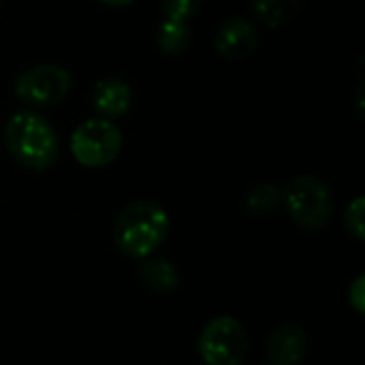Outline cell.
I'll return each mask as SVG.
<instances>
[{
  "label": "cell",
  "instance_id": "obj_1",
  "mask_svg": "<svg viewBox=\"0 0 365 365\" xmlns=\"http://www.w3.org/2000/svg\"><path fill=\"white\" fill-rule=\"evenodd\" d=\"M4 141L11 156L30 171H47L58 163L60 137L38 111H15L4 126Z\"/></svg>",
  "mask_w": 365,
  "mask_h": 365
},
{
  "label": "cell",
  "instance_id": "obj_2",
  "mask_svg": "<svg viewBox=\"0 0 365 365\" xmlns=\"http://www.w3.org/2000/svg\"><path fill=\"white\" fill-rule=\"evenodd\" d=\"M169 214L156 201H133L113 222V244L130 259L152 257L169 235Z\"/></svg>",
  "mask_w": 365,
  "mask_h": 365
},
{
  "label": "cell",
  "instance_id": "obj_3",
  "mask_svg": "<svg viewBox=\"0 0 365 365\" xmlns=\"http://www.w3.org/2000/svg\"><path fill=\"white\" fill-rule=\"evenodd\" d=\"M282 203L289 216L306 231H323L334 216L329 186L317 175H297L282 188Z\"/></svg>",
  "mask_w": 365,
  "mask_h": 365
},
{
  "label": "cell",
  "instance_id": "obj_4",
  "mask_svg": "<svg viewBox=\"0 0 365 365\" xmlns=\"http://www.w3.org/2000/svg\"><path fill=\"white\" fill-rule=\"evenodd\" d=\"M122 145L124 137L120 126L105 118L86 120L71 135V154L79 165L88 169L111 165L120 156Z\"/></svg>",
  "mask_w": 365,
  "mask_h": 365
},
{
  "label": "cell",
  "instance_id": "obj_5",
  "mask_svg": "<svg viewBox=\"0 0 365 365\" xmlns=\"http://www.w3.org/2000/svg\"><path fill=\"white\" fill-rule=\"evenodd\" d=\"M197 351L205 365H244L248 357V331L235 317H216L201 329Z\"/></svg>",
  "mask_w": 365,
  "mask_h": 365
},
{
  "label": "cell",
  "instance_id": "obj_6",
  "mask_svg": "<svg viewBox=\"0 0 365 365\" xmlns=\"http://www.w3.org/2000/svg\"><path fill=\"white\" fill-rule=\"evenodd\" d=\"M73 75L60 64H36L15 79V96L30 107H51L66 98Z\"/></svg>",
  "mask_w": 365,
  "mask_h": 365
},
{
  "label": "cell",
  "instance_id": "obj_7",
  "mask_svg": "<svg viewBox=\"0 0 365 365\" xmlns=\"http://www.w3.org/2000/svg\"><path fill=\"white\" fill-rule=\"evenodd\" d=\"M259 41L261 36L257 26L250 19L235 15L218 26L214 34V49L225 60H246L257 51Z\"/></svg>",
  "mask_w": 365,
  "mask_h": 365
},
{
  "label": "cell",
  "instance_id": "obj_8",
  "mask_svg": "<svg viewBox=\"0 0 365 365\" xmlns=\"http://www.w3.org/2000/svg\"><path fill=\"white\" fill-rule=\"evenodd\" d=\"M308 353L306 329L297 323H284L276 327L267 338L269 365H299Z\"/></svg>",
  "mask_w": 365,
  "mask_h": 365
},
{
  "label": "cell",
  "instance_id": "obj_9",
  "mask_svg": "<svg viewBox=\"0 0 365 365\" xmlns=\"http://www.w3.org/2000/svg\"><path fill=\"white\" fill-rule=\"evenodd\" d=\"M130 103H133L130 86L120 77H103L96 81L92 90V107L98 113V118L118 120L126 115Z\"/></svg>",
  "mask_w": 365,
  "mask_h": 365
},
{
  "label": "cell",
  "instance_id": "obj_10",
  "mask_svg": "<svg viewBox=\"0 0 365 365\" xmlns=\"http://www.w3.org/2000/svg\"><path fill=\"white\" fill-rule=\"evenodd\" d=\"M139 278L154 293H171L180 284V272H178V267L169 259H160V257L141 259Z\"/></svg>",
  "mask_w": 365,
  "mask_h": 365
},
{
  "label": "cell",
  "instance_id": "obj_11",
  "mask_svg": "<svg viewBox=\"0 0 365 365\" xmlns=\"http://www.w3.org/2000/svg\"><path fill=\"white\" fill-rule=\"evenodd\" d=\"M156 43L163 53L167 56H182L188 51L192 43V30L190 21H180V19H167L163 17L158 30H156Z\"/></svg>",
  "mask_w": 365,
  "mask_h": 365
},
{
  "label": "cell",
  "instance_id": "obj_12",
  "mask_svg": "<svg viewBox=\"0 0 365 365\" xmlns=\"http://www.w3.org/2000/svg\"><path fill=\"white\" fill-rule=\"evenodd\" d=\"M250 2H252V13L267 28L287 26L299 15L304 6V0H250Z\"/></svg>",
  "mask_w": 365,
  "mask_h": 365
},
{
  "label": "cell",
  "instance_id": "obj_13",
  "mask_svg": "<svg viewBox=\"0 0 365 365\" xmlns=\"http://www.w3.org/2000/svg\"><path fill=\"white\" fill-rule=\"evenodd\" d=\"M280 203H282V195H280L278 186L269 184V182L252 186L246 195V210L255 216L274 214L280 207Z\"/></svg>",
  "mask_w": 365,
  "mask_h": 365
},
{
  "label": "cell",
  "instance_id": "obj_14",
  "mask_svg": "<svg viewBox=\"0 0 365 365\" xmlns=\"http://www.w3.org/2000/svg\"><path fill=\"white\" fill-rule=\"evenodd\" d=\"M203 0H160V11L167 19H180V21H190Z\"/></svg>",
  "mask_w": 365,
  "mask_h": 365
},
{
  "label": "cell",
  "instance_id": "obj_15",
  "mask_svg": "<svg viewBox=\"0 0 365 365\" xmlns=\"http://www.w3.org/2000/svg\"><path fill=\"white\" fill-rule=\"evenodd\" d=\"M364 214H365V199L364 197H355V199L351 201V205L346 207L344 222H346L349 231L353 233V237H355V240H359V242H364L365 240Z\"/></svg>",
  "mask_w": 365,
  "mask_h": 365
},
{
  "label": "cell",
  "instance_id": "obj_16",
  "mask_svg": "<svg viewBox=\"0 0 365 365\" xmlns=\"http://www.w3.org/2000/svg\"><path fill=\"white\" fill-rule=\"evenodd\" d=\"M349 304L353 306V310L364 317L365 312V276H357L353 280V284L349 287Z\"/></svg>",
  "mask_w": 365,
  "mask_h": 365
},
{
  "label": "cell",
  "instance_id": "obj_17",
  "mask_svg": "<svg viewBox=\"0 0 365 365\" xmlns=\"http://www.w3.org/2000/svg\"><path fill=\"white\" fill-rule=\"evenodd\" d=\"M101 4H107V6H128L133 4L135 0H98Z\"/></svg>",
  "mask_w": 365,
  "mask_h": 365
}]
</instances>
